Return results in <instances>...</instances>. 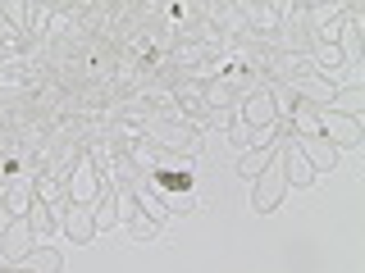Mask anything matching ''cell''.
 <instances>
[{
  "instance_id": "52a82bcc",
  "label": "cell",
  "mask_w": 365,
  "mask_h": 273,
  "mask_svg": "<svg viewBox=\"0 0 365 273\" xmlns=\"http://www.w3.org/2000/svg\"><path fill=\"white\" fill-rule=\"evenodd\" d=\"M242 123H247V128H269V123H283L279 114H274V100H269L265 87L251 91V96L242 100Z\"/></svg>"
},
{
  "instance_id": "8fae6325",
  "label": "cell",
  "mask_w": 365,
  "mask_h": 273,
  "mask_svg": "<svg viewBox=\"0 0 365 273\" xmlns=\"http://www.w3.org/2000/svg\"><path fill=\"white\" fill-rule=\"evenodd\" d=\"M64 232L68 237H73V242L78 246H83V242H91V232H96V219H91V205H73V200H68V210H64Z\"/></svg>"
},
{
  "instance_id": "ac0fdd59",
  "label": "cell",
  "mask_w": 365,
  "mask_h": 273,
  "mask_svg": "<svg viewBox=\"0 0 365 273\" xmlns=\"http://www.w3.org/2000/svg\"><path fill=\"white\" fill-rule=\"evenodd\" d=\"M315 64H319V68H338V64H342V55H338V46H329V41H319V46H315Z\"/></svg>"
},
{
  "instance_id": "30bf717a",
  "label": "cell",
  "mask_w": 365,
  "mask_h": 273,
  "mask_svg": "<svg viewBox=\"0 0 365 273\" xmlns=\"http://www.w3.org/2000/svg\"><path fill=\"white\" fill-rule=\"evenodd\" d=\"M279 164H283V178H288L292 187H306V182L315 178V168L306 164V155L297 151V141H283V151H279Z\"/></svg>"
},
{
  "instance_id": "ba28073f",
  "label": "cell",
  "mask_w": 365,
  "mask_h": 273,
  "mask_svg": "<svg viewBox=\"0 0 365 273\" xmlns=\"http://www.w3.org/2000/svg\"><path fill=\"white\" fill-rule=\"evenodd\" d=\"M297 151L306 155V164H311L315 173H329V168L338 164V151H334V146H329L319 132H315V136H297Z\"/></svg>"
},
{
  "instance_id": "9a60e30c",
  "label": "cell",
  "mask_w": 365,
  "mask_h": 273,
  "mask_svg": "<svg viewBox=\"0 0 365 273\" xmlns=\"http://www.w3.org/2000/svg\"><path fill=\"white\" fill-rule=\"evenodd\" d=\"M292 123H297V136H315V132H319L315 105H302V100H297V109H292Z\"/></svg>"
},
{
  "instance_id": "7a4b0ae2",
  "label": "cell",
  "mask_w": 365,
  "mask_h": 273,
  "mask_svg": "<svg viewBox=\"0 0 365 273\" xmlns=\"http://www.w3.org/2000/svg\"><path fill=\"white\" fill-rule=\"evenodd\" d=\"M283 191H288V178H283V164L274 159V164H265L251 178V205H256V214H269L283 200Z\"/></svg>"
},
{
  "instance_id": "3957f363",
  "label": "cell",
  "mask_w": 365,
  "mask_h": 273,
  "mask_svg": "<svg viewBox=\"0 0 365 273\" xmlns=\"http://www.w3.org/2000/svg\"><path fill=\"white\" fill-rule=\"evenodd\" d=\"M319 119V136L329 146H361V119H347V114H334V109H315Z\"/></svg>"
},
{
  "instance_id": "5b68a950",
  "label": "cell",
  "mask_w": 365,
  "mask_h": 273,
  "mask_svg": "<svg viewBox=\"0 0 365 273\" xmlns=\"http://www.w3.org/2000/svg\"><path fill=\"white\" fill-rule=\"evenodd\" d=\"M32 246H37V237H32L28 219H14V223L5 228V237H0V255H5V264H9V269H19L23 259L32 255Z\"/></svg>"
},
{
  "instance_id": "e0dca14e",
  "label": "cell",
  "mask_w": 365,
  "mask_h": 273,
  "mask_svg": "<svg viewBox=\"0 0 365 273\" xmlns=\"http://www.w3.org/2000/svg\"><path fill=\"white\" fill-rule=\"evenodd\" d=\"M128 228H133V237H137V242H151V237L160 232V223H155V219H146L142 210H137L133 219H128Z\"/></svg>"
},
{
  "instance_id": "6da1fadb",
  "label": "cell",
  "mask_w": 365,
  "mask_h": 273,
  "mask_svg": "<svg viewBox=\"0 0 365 273\" xmlns=\"http://www.w3.org/2000/svg\"><path fill=\"white\" fill-rule=\"evenodd\" d=\"M146 136L160 151H197V123L192 119H151L146 123Z\"/></svg>"
},
{
  "instance_id": "7c38bea8",
  "label": "cell",
  "mask_w": 365,
  "mask_h": 273,
  "mask_svg": "<svg viewBox=\"0 0 365 273\" xmlns=\"http://www.w3.org/2000/svg\"><path fill=\"white\" fill-rule=\"evenodd\" d=\"M28 269H32V273H60V269H64V255H60L55 246H32Z\"/></svg>"
},
{
  "instance_id": "d6986e66",
  "label": "cell",
  "mask_w": 365,
  "mask_h": 273,
  "mask_svg": "<svg viewBox=\"0 0 365 273\" xmlns=\"http://www.w3.org/2000/svg\"><path fill=\"white\" fill-rule=\"evenodd\" d=\"M9 223H14V219H9V214L0 210V237H5V228H9Z\"/></svg>"
},
{
  "instance_id": "ffe728a7",
  "label": "cell",
  "mask_w": 365,
  "mask_h": 273,
  "mask_svg": "<svg viewBox=\"0 0 365 273\" xmlns=\"http://www.w3.org/2000/svg\"><path fill=\"white\" fill-rule=\"evenodd\" d=\"M5 273H32V269H5Z\"/></svg>"
},
{
  "instance_id": "4fadbf2b",
  "label": "cell",
  "mask_w": 365,
  "mask_h": 273,
  "mask_svg": "<svg viewBox=\"0 0 365 273\" xmlns=\"http://www.w3.org/2000/svg\"><path fill=\"white\" fill-rule=\"evenodd\" d=\"M361 105H365V91H361V87H338V91H334V105H329V109H334V114H347V119H356Z\"/></svg>"
},
{
  "instance_id": "277c9868",
  "label": "cell",
  "mask_w": 365,
  "mask_h": 273,
  "mask_svg": "<svg viewBox=\"0 0 365 273\" xmlns=\"http://www.w3.org/2000/svg\"><path fill=\"white\" fill-rule=\"evenodd\" d=\"M64 191H68V200L73 205H91L96 200V191H101V168L91 164V159H73V178L64 182Z\"/></svg>"
},
{
  "instance_id": "44dd1931",
  "label": "cell",
  "mask_w": 365,
  "mask_h": 273,
  "mask_svg": "<svg viewBox=\"0 0 365 273\" xmlns=\"http://www.w3.org/2000/svg\"><path fill=\"white\" fill-rule=\"evenodd\" d=\"M0 273H5V269H0Z\"/></svg>"
},
{
  "instance_id": "5bb4252c",
  "label": "cell",
  "mask_w": 365,
  "mask_h": 273,
  "mask_svg": "<svg viewBox=\"0 0 365 273\" xmlns=\"http://www.w3.org/2000/svg\"><path fill=\"white\" fill-rule=\"evenodd\" d=\"M23 219H28V228H32V237H46L55 228V219H51V205L46 200H32V210L23 214Z\"/></svg>"
},
{
  "instance_id": "2e32d148",
  "label": "cell",
  "mask_w": 365,
  "mask_h": 273,
  "mask_svg": "<svg viewBox=\"0 0 365 273\" xmlns=\"http://www.w3.org/2000/svg\"><path fill=\"white\" fill-rule=\"evenodd\" d=\"M338 37H342V60H361V37H356V18H347V28H338Z\"/></svg>"
},
{
  "instance_id": "8992f818",
  "label": "cell",
  "mask_w": 365,
  "mask_h": 273,
  "mask_svg": "<svg viewBox=\"0 0 365 273\" xmlns=\"http://www.w3.org/2000/svg\"><path fill=\"white\" fill-rule=\"evenodd\" d=\"M288 91H302V105H315V109H329L334 105V82H329V77H315V73H297L292 82H288Z\"/></svg>"
},
{
  "instance_id": "9c48e42d",
  "label": "cell",
  "mask_w": 365,
  "mask_h": 273,
  "mask_svg": "<svg viewBox=\"0 0 365 273\" xmlns=\"http://www.w3.org/2000/svg\"><path fill=\"white\" fill-rule=\"evenodd\" d=\"M91 219H96V228H114V223H119V191L110 187L106 173H101V191H96V200H91Z\"/></svg>"
}]
</instances>
